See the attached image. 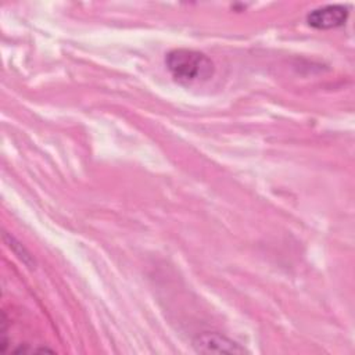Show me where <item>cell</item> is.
Wrapping results in <instances>:
<instances>
[{
    "mask_svg": "<svg viewBox=\"0 0 355 355\" xmlns=\"http://www.w3.org/2000/svg\"><path fill=\"white\" fill-rule=\"evenodd\" d=\"M348 18V7L343 4H327L312 10L306 21L316 29H331L343 26Z\"/></svg>",
    "mask_w": 355,
    "mask_h": 355,
    "instance_id": "3957f363",
    "label": "cell"
},
{
    "mask_svg": "<svg viewBox=\"0 0 355 355\" xmlns=\"http://www.w3.org/2000/svg\"><path fill=\"white\" fill-rule=\"evenodd\" d=\"M193 347L201 354H244L247 349L236 341L218 333H202L193 340Z\"/></svg>",
    "mask_w": 355,
    "mask_h": 355,
    "instance_id": "7a4b0ae2",
    "label": "cell"
},
{
    "mask_svg": "<svg viewBox=\"0 0 355 355\" xmlns=\"http://www.w3.org/2000/svg\"><path fill=\"white\" fill-rule=\"evenodd\" d=\"M165 65L172 78L182 85L201 83L214 75L212 61L196 50H172L165 55Z\"/></svg>",
    "mask_w": 355,
    "mask_h": 355,
    "instance_id": "6da1fadb",
    "label": "cell"
}]
</instances>
